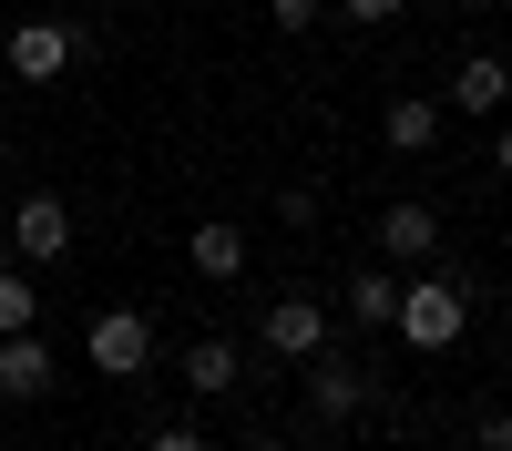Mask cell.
<instances>
[{
    "label": "cell",
    "mask_w": 512,
    "mask_h": 451,
    "mask_svg": "<svg viewBox=\"0 0 512 451\" xmlns=\"http://www.w3.org/2000/svg\"><path fill=\"white\" fill-rule=\"evenodd\" d=\"M472 298L482 277H400V349H461V328H472Z\"/></svg>",
    "instance_id": "cell-1"
},
{
    "label": "cell",
    "mask_w": 512,
    "mask_h": 451,
    "mask_svg": "<svg viewBox=\"0 0 512 451\" xmlns=\"http://www.w3.org/2000/svg\"><path fill=\"white\" fill-rule=\"evenodd\" d=\"M82 52H93V31H82V21H11V31H0L11 82H62Z\"/></svg>",
    "instance_id": "cell-2"
},
{
    "label": "cell",
    "mask_w": 512,
    "mask_h": 451,
    "mask_svg": "<svg viewBox=\"0 0 512 451\" xmlns=\"http://www.w3.org/2000/svg\"><path fill=\"white\" fill-rule=\"evenodd\" d=\"M82 359H93L103 380H144L154 369V318L144 308H103L93 328H82Z\"/></svg>",
    "instance_id": "cell-3"
},
{
    "label": "cell",
    "mask_w": 512,
    "mask_h": 451,
    "mask_svg": "<svg viewBox=\"0 0 512 451\" xmlns=\"http://www.w3.org/2000/svg\"><path fill=\"white\" fill-rule=\"evenodd\" d=\"M11 257H21V267H62V257H72V205H62L52 185L11 205Z\"/></svg>",
    "instance_id": "cell-4"
},
{
    "label": "cell",
    "mask_w": 512,
    "mask_h": 451,
    "mask_svg": "<svg viewBox=\"0 0 512 451\" xmlns=\"http://www.w3.org/2000/svg\"><path fill=\"white\" fill-rule=\"evenodd\" d=\"M256 349H267V359H297V369H308V359L328 349V308H318V298H297V287H287V298H277L267 318H256Z\"/></svg>",
    "instance_id": "cell-5"
},
{
    "label": "cell",
    "mask_w": 512,
    "mask_h": 451,
    "mask_svg": "<svg viewBox=\"0 0 512 451\" xmlns=\"http://www.w3.org/2000/svg\"><path fill=\"white\" fill-rule=\"evenodd\" d=\"M308 410H318L328 431H338V421H359V410H369V369H359L349 349H338V339H328V349L308 359Z\"/></svg>",
    "instance_id": "cell-6"
},
{
    "label": "cell",
    "mask_w": 512,
    "mask_h": 451,
    "mask_svg": "<svg viewBox=\"0 0 512 451\" xmlns=\"http://www.w3.org/2000/svg\"><path fill=\"white\" fill-rule=\"evenodd\" d=\"M379 257H390V267H431V257H441V216H431L420 195L379 205Z\"/></svg>",
    "instance_id": "cell-7"
},
{
    "label": "cell",
    "mask_w": 512,
    "mask_h": 451,
    "mask_svg": "<svg viewBox=\"0 0 512 451\" xmlns=\"http://www.w3.org/2000/svg\"><path fill=\"white\" fill-rule=\"evenodd\" d=\"M52 380H62V359H52V339H41V328L0 339V400H52Z\"/></svg>",
    "instance_id": "cell-8"
},
{
    "label": "cell",
    "mask_w": 512,
    "mask_h": 451,
    "mask_svg": "<svg viewBox=\"0 0 512 451\" xmlns=\"http://www.w3.org/2000/svg\"><path fill=\"white\" fill-rule=\"evenodd\" d=\"M236 380H246V339H226V328H205V339L185 349V390H195V400H226Z\"/></svg>",
    "instance_id": "cell-9"
},
{
    "label": "cell",
    "mask_w": 512,
    "mask_h": 451,
    "mask_svg": "<svg viewBox=\"0 0 512 451\" xmlns=\"http://www.w3.org/2000/svg\"><path fill=\"white\" fill-rule=\"evenodd\" d=\"M185 267L216 277V287H236V277H246V226H236V216H205V226L185 236Z\"/></svg>",
    "instance_id": "cell-10"
},
{
    "label": "cell",
    "mask_w": 512,
    "mask_h": 451,
    "mask_svg": "<svg viewBox=\"0 0 512 451\" xmlns=\"http://www.w3.org/2000/svg\"><path fill=\"white\" fill-rule=\"evenodd\" d=\"M502 103H512V62H502V52H472V62L451 72V113H482V123H492Z\"/></svg>",
    "instance_id": "cell-11"
},
{
    "label": "cell",
    "mask_w": 512,
    "mask_h": 451,
    "mask_svg": "<svg viewBox=\"0 0 512 451\" xmlns=\"http://www.w3.org/2000/svg\"><path fill=\"white\" fill-rule=\"evenodd\" d=\"M379 144H390V154H431L441 144V103H420V93L379 103Z\"/></svg>",
    "instance_id": "cell-12"
},
{
    "label": "cell",
    "mask_w": 512,
    "mask_h": 451,
    "mask_svg": "<svg viewBox=\"0 0 512 451\" xmlns=\"http://www.w3.org/2000/svg\"><path fill=\"white\" fill-rule=\"evenodd\" d=\"M390 318H400V267L379 257V267L349 277V328H390Z\"/></svg>",
    "instance_id": "cell-13"
},
{
    "label": "cell",
    "mask_w": 512,
    "mask_h": 451,
    "mask_svg": "<svg viewBox=\"0 0 512 451\" xmlns=\"http://www.w3.org/2000/svg\"><path fill=\"white\" fill-rule=\"evenodd\" d=\"M21 328H41V287L21 267H0V339H21Z\"/></svg>",
    "instance_id": "cell-14"
},
{
    "label": "cell",
    "mask_w": 512,
    "mask_h": 451,
    "mask_svg": "<svg viewBox=\"0 0 512 451\" xmlns=\"http://www.w3.org/2000/svg\"><path fill=\"white\" fill-rule=\"evenodd\" d=\"M267 21L297 41V31H318V21H328V0H267Z\"/></svg>",
    "instance_id": "cell-15"
},
{
    "label": "cell",
    "mask_w": 512,
    "mask_h": 451,
    "mask_svg": "<svg viewBox=\"0 0 512 451\" xmlns=\"http://www.w3.org/2000/svg\"><path fill=\"white\" fill-rule=\"evenodd\" d=\"M328 11H338V21H359V31H379V21H400L410 0H328Z\"/></svg>",
    "instance_id": "cell-16"
},
{
    "label": "cell",
    "mask_w": 512,
    "mask_h": 451,
    "mask_svg": "<svg viewBox=\"0 0 512 451\" xmlns=\"http://www.w3.org/2000/svg\"><path fill=\"white\" fill-rule=\"evenodd\" d=\"M277 216H287L297 236H308V226H318V185H277Z\"/></svg>",
    "instance_id": "cell-17"
},
{
    "label": "cell",
    "mask_w": 512,
    "mask_h": 451,
    "mask_svg": "<svg viewBox=\"0 0 512 451\" xmlns=\"http://www.w3.org/2000/svg\"><path fill=\"white\" fill-rule=\"evenodd\" d=\"M144 451H216V441H205V431H195V421H164V431H154V441H144Z\"/></svg>",
    "instance_id": "cell-18"
},
{
    "label": "cell",
    "mask_w": 512,
    "mask_h": 451,
    "mask_svg": "<svg viewBox=\"0 0 512 451\" xmlns=\"http://www.w3.org/2000/svg\"><path fill=\"white\" fill-rule=\"evenodd\" d=\"M472 451H512V410H482V421H472Z\"/></svg>",
    "instance_id": "cell-19"
},
{
    "label": "cell",
    "mask_w": 512,
    "mask_h": 451,
    "mask_svg": "<svg viewBox=\"0 0 512 451\" xmlns=\"http://www.w3.org/2000/svg\"><path fill=\"white\" fill-rule=\"evenodd\" d=\"M492 175L512 185V123H502V134H492Z\"/></svg>",
    "instance_id": "cell-20"
},
{
    "label": "cell",
    "mask_w": 512,
    "mask_h": 451,
    "mask_svg": "<svg viewBox=\"0 0 512 451\" xmlns=\"http://www.w3.org/2000/svg\"><path fill=\"white\" fill-rule=\"evenodd\" d=\"M246 451H297V441L287 431H246Z\"/></svg>",
    "instance_id": "cell-21"
},
{
    "label": "cell",
    "mask_w": 512,
    "mask_h": 451,
    "mask_svg": "<svg viewBox=\"0 0 512 451\" xmlns=\"http://www.w3.org/2000/svg\"><path fill=\"white\" fill-rule=\"evenodd\" d=\"M0 267H11V216H0Z\"/></svg>",
    "instance_id": "cell-22"
},
{
    "label": "cell",
    "mask_w": 512,
    "mask_h": 451,
    "mask_svg": "<svg viewBox=\"0 0 512 451\" xmlns=\"http://www.w3.org/2000/svg\"><path fill=\"white\" fill-rule=\"evenodd\" d=\"M451 11H492V0H451Z\"/></svg>",
    "instance_id": "cell-23"
}]
</instances>
